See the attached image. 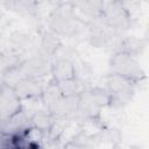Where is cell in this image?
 <instances>
[{
    "mask_svg": "<svg viewBox=\"0 0 149 149\" xmlns=\"http://www.w3.org/2000/svg\"><path fill=\"white\" fill-rule=\"evenodd\" d=\"M147 47V40L137 38L135 36H121L114 45V52L121 51L139 57Z\"/></svg>",
    "mask_w": 149,
    "mask_h": 149,
    "instance_id": "cell-14",
    "label": "cell"
},
{
    "mask_svg": "<svg viewBox=\"0 0 149 149\" xmlns=\"http://www.w3.org/2000/svg\"><path fill=\"white\" fill-rule=\"evenodd\" d=\"M99 17L107 26L120 33L127 31L132 26V15L126 7V3L123 2L104 0L102 9Z\"/></svg>",
    "mask_w": 149,
    "mask_h": 149,
    "instance_id": "cell-5",
    "label": "cell"
},
{
    "mask_svg": "<svg viewBox=\"0 0 149 149\" xmlns=\"http://www.w3.org/2000/svg\"><path fill=\"white\" fill-rule=\"evenodd\" d=\"M105 84V90L109 97V106L114 108H121L130 102L137 85L134 80L112 72L106 77Z\"/></svg>",
    "mask_w": 149,
    "mask_h": 149,
    "instance_id": "cell-3",
    "label": "cell"
},
{
    "mask_svg": "<svg viewBox=\"0 0 149 149\" xmlns=\"http://www.w3.org/2000/svg\"><path fill=\"white\" fill-rule=\"evenodd\" d=\"M43 85L41 84L38 78L24 76L22 77L15 85L14 90L17 95L22 100H30V99H40L43 92Z\"/></svg>",
    "mask_w": 149,
    "mask_h": 149,
    "instance_id": "cell-10",
    "label": "cell"
},
{
    "mask_svg": "<svg viewBox=\"0 0 149 149\" xmlns=\"http://www.w3.org/2000/svg\"><path fill=\"white\" fill-rule=\"evenodd\" d=\"M56 83H57V86H58V88L61 90V92L64 97L79 95L87 87L85 80L83 78L78 77V76L65 79V80H62V81H56Z\"/></svg>",
    "mask_w": 149,
    "mask_h": 149,
    "instance_id": "cell-18",
    "label": "cell"
},
{
    "mask_svg": "<svg viewBox=\"0 0 149 149\" xmlns=\"http://www.w3.org/2000/svg\"><path fill=\"white\" fill-rule=\"evenodd\" d=\"M55 121H56V115L44 107L42 109L34 112L30 115L31 128H34L41 133H50Z\"/></svg>",
    "mask_w": 149,
    "mask_h": 149,
    "instance_id": "cell-15",
    "label": "cell"
},
{
    "mask_svg": "<svg viewBox=\"0 0 149 149\" xmlns=\"http://www.w3.org/2000/svg\"><path fill=\"white\" fill-rule=\"evenodd\" d=\"M48 2H50L54 6H58V5H63V3H68L71 2V0H47Z\"/></svg>",
    "mask_w": 149,
    "mask_h": 149,
    "instance_id": "cell-20",
    "label": "cell"
},
{
    "mask_svg": "<svg viewBox=\"0 0 149 149\" xmlns=\"http://www.w3.org/2000/svg\"><path fill=\"white\" fill-rule=\"evenodd\" d=\"M13 2H14V0H0V5L3 7H7V8H12Z\"/></svg>",
    "mask_w": 149,
    "mask_h": 149,
    "instance_id": "cell-21",
    "label": "cell"
},
{
    "mask_svg": "<svg viewBox=\"0 0 149 149\" xmlns=\"http://www.w3.org/2000/svg\"><path fill=\"white\" fill-rule=\"evenodd\" d=\"M114 1H119V2H123V3H126V2L129 1V0H114Z\"/></svg>",
    "mask_w": 149,
    "mask_h": 149,
    "instance_id": "cell-22",
    "label": "cell"
},
{
    "mask_svg": "<svg viewBox=\"0 0 149 149\" xmlns=\"http://www.w3.org/2000/svg\"><path fill=\"white\" fill-rule=\"evenodd\" d=\"M109 70L112 73L129 78L137 84L146 78V72L137 61V57L127 52L115 51L109 59Z\"/></svg>",
    "mask_w": 149,
    "mask_h": 149,
    "instance_id": "cell-4",
    "label": "cell"
},
{
    "mask_svg": "<svg viewBox=\"0 0 149 149\" xmlns=\"http://www.w3.org/2000/svg\"><path fill=\"white\" fill-rule=\"evenodd\" d=\"M22 109V99L14 87L2 85L0 87V121L3 122Z\"/></svg>",
    "mask_w": 149,
    "mask_h": 149,
    "instance_id": "cell-7",
    "label": "cell"
},
{
    "mask_svg": "<svg viewBox=\"0 0 149 149\" xmlns=\"http://www.w3.org/2000/svg\"><path fill=\"white\" fill-rule=\"evenodd\" d=\"M37 0H14L12 5V9L17 14L33 16L37 10Z\"/></svg>",
    "mask_w": 149,
    "mask_h": 149,
    "instance_id": "cell-19",
    "label": "cell"
},
{
    "mask_svg": "<svg viewBox=\"0 0 149 149\" xmlns=\"http://www.w3.org/2000/svg\"><path fill=\"white\" fill-rule=\"evenodd\" d=\"M109 106V97L105 87H86L79 94V119L95 121L102 108Z\"/></svg>",
    "mask_w": 149,
    "mask_h": 149,
    "instance_id": "cell-2",
    "label": "cell"
},
{
    "mask_svg": "<svg viewBox=\"0 0 149 149\" xmlns=\"http://www.w3.org/2000/svg\"><path fill=\"white\" fill-rule=\"evenodd\" d=\"M63 98H64V95L62 94L61 90L58 88L57 83L51 79L43 87V92L40 97V100L42 101V105L44 108H47L48 111H50L51 113H54L56 115L62 105Z\"/></svg>",
    "mask_w": 149,
    "mask_h": 149,
    "instance_id": "cell-11",
    "label": "cell"
},
{
    "mask_svg": "<svg viewBox=\"0 0 149 149\" xmlns=\"http://www.w3.org/2000/svg\"><path fill=\"white\" fill-rule=\"evenodd\" d=\"M51 79L55 81H62L77 76L74 62L66 56H55L50 68Z\"/></svg>",
    "mask_w": 149,
    "mask_h": 149,
    "instance_id": "cell-9",
    "label": "cell"
},
{
    "mask_svg": "<svg viewBox=\"0 0 149 149\" xmlns=\"http://www.w3.org/2000/svg\"><path fill=\"white\" fill-rule=\"evenodd\" d=\"M87 28L90 44L94 48H106L112 44L115 45L122 34L107 26L100 17L91 19L87 22Z\"/></svg>",
    "mask_w": 149,
    "mask_h": 149,
    "instance_id": "cell-6",
    "label": "cell"
},
{
    "mask_svg": "<svg viewBox=\"0 0 149 149\" xmlns=\"http://www.w3.org/2000/svg\"><path fill=\"white\" fill-rule=\"evenodd\" d=\"M31 128L30 125V116L27 115L22 109L9 118L8 120L1 122V130L6 134L20 136L26 134Z\"/></svg>",
    "mask_w": 149,
    "mask_h": 149,
    "instance_id": "cell-12",
    "label": "cell"
},
{
    "mask_svg": "<svg viewBox=\"0 0 149 149\" xmlns=\"http://www.w3.org/2000/svg\"><path fill=\"white\" fill-rule=\"evenodd\" d=\"M48 28L57 36L74 37L87 28L71 2L55 6L48 17Z\"/></svg>",
    "mask_w": 149,
    "mask_h": 149,
    "instance_id": "cell-1",
    "label": "cell"
},
{
    "mask_svg": "<svg viewBox=\"0 0 149 149\" xmlns=\"http://www.w3.org/2000/svg\"><path fill=\"white\" fill-rule=\"evenodd\" d=\"M61 48H62V42L59 40V36H57L50 30H45L42 33L40 41V49H38L40 54L52 59L56 56V54H58Z\"/></svg>",
    "mask_w": 149,
    "mask_h": 149,
    "instance_id": "cell-16",
    "label": "cell"
},
{
    "mask_svg": "<svg viewBox=\"0 0 149 149\" xmlns=\"http://www.w3.org/2000/svg\"><path fill=\"white\" fill-rule=\"evenodd\" d=\"M74 9L88 19H95L100 16L104 0H71Z\"/></svg>",
    "mask_w": 149,
    "mask_h": 149,
    "instance_id": "cell-17",
    "label": "cell"
},
{
    "mask_svg": "<svg viewBox=\"0 0 149 149\" xmlns=\"http://www.w3.org/2000/svg\"><path fill=\"white\" fill-rule=\"evenodd\" d=\"M85 147H115L121 140V134L118 129H101L100 132L87 136Z\"/></svg>",
    "mask_w": 149,
    "mask_h": 149,
    "instance_id": "cell-13",
    "label": "cell"
},
{
    "mask_svg": "<svg viewBox=\"0 0 149 149\" xmlns=\"http://www.w3.org/2000/svg\"><path fill=\"white\" fill-rule=\"evenodd\" d=\"M52 59L37 52L33 56H30L27 59H23L20 64L24 76H30L41 79L42 77L50 74V68H51Z\"/></svg>",
    "mask_w": 149,
    "mask_h": 149,
    "instance_id": "cell-8",
    "label": "cell"
}]
</instances>
